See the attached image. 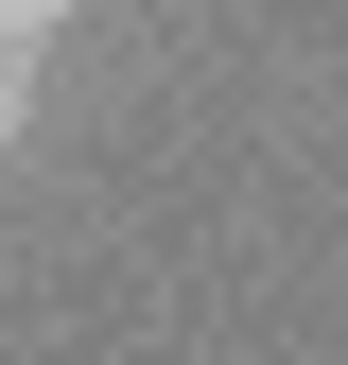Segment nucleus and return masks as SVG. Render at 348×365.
<instances>
[{
	"instance_id": "obj_1",
	"label": "nucleus",
	"mask_w": 348,
	"mask_h": 365,
	"mask_svg": "<svg viewBox=\"0 0 348 365\" xmlns=\"http://www.w3.org/2000/svg\"><path fill=\"white\" fill-rule=\"evenodd\" d=\"M18 140H35V70L0 53V157H18Z\"/></svg>"
},
{
	"instance_id": "obj_2",
	"label": "nucleus",
	"mask_w": 348,
	"mask_h": 365,
	"mask_svg": "<svg viewBox=\"0 0 348 365\" xmlns=\"http://www.w3.org/2000/svg\"><path fill=\"white\" fill-rule=\"evenodd\" d=\"M53 18H70V0H0V53H18V35H53Z\"/></svg>"
}]
</instances>
